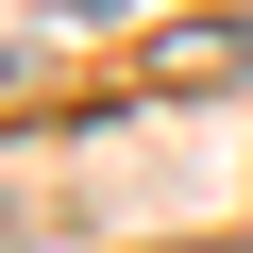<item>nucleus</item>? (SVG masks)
Returning <instances> with one entry per match:
<instances>
[{
    "label": "nucleus",
    "mask_w": 253,
    "mask_h": 253,
    "mask_svg": "<svg viewBox=\"0 0 253 253\" xmlns=\"http://www.w3.org/2000/svg\"><path fill=\"white\" fill-rule=\"evenodd\" d=\"M68 17H135V0H68Z\"/></svg>",
    "instance_id": "nucleus-1"
}]
</instances>
